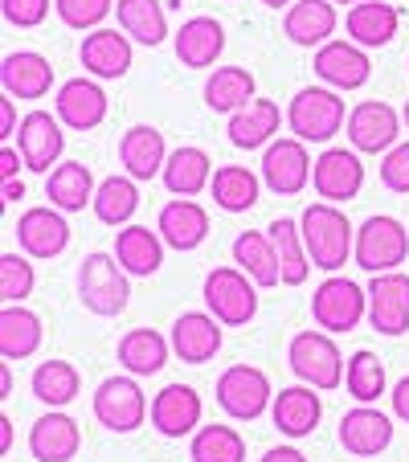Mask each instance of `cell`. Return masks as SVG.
<instances>
[{
    "instance_id": "48",
    "label": "cell",
    "mask_w": 409,
    "mask_h": 462,
    "mask_svg": "<svg viewBox=\"0 0 409 462\" xmlns=\"http://www.w3.org/2000/svg\"><path fill=\"white\" fill-rule=\"evenodd\" d=\"M0 13L17 29H37L50 13V0H0Z\"/></svg>"
},
{
    "instance_id": "46",
    "label": "cell",
    "mask_w": 409,
    "mask_h": 462,
    "mask_svg": "<svg viewBox=\"0 0 409 462\" xmlns=\"http://www.w3.org/2000/svg\"><path fill=\"white\" fill-rule=\"evenodd\" d=\"M53 9H58L61 25H70V29H98L107 21V13L115 9L111 0H53Z\"/></svg>"
},
{
    "instance_id": "36",
    "label": "cell",
    "mask_w": 409,
    "mask_h": 462,
    "mask_svg": "<svg viewBox=\"0 0 409 462\" xmlns=\"http://www.w3.org/2000/svg\"><path fill=\"white\" fill-rule=\"evenodd\" d=\"M42 319L21 303H5L0 311V356L5 360H25L42 348Z\"/></svg>"
},
{
    "instance_id": "49",
    "label": "cell",
    "mask_w": 409,
    "mask_h": 462,
    "mask_svg": "<svg viewBox=\"0 0 409 462\" xmlns=\"http://www.w3.org/2000/svg\"><path fill=\"white\" fill-rule=\"evenodd\" d=\"M25 164V156H21V152H13L9 143H5V148H0V180H17V168Z\"/></svg>"
},
{
    "instance_id": "33",
    "label": "cell",
    "mask_w": 409,
    "mask_h": 462,
    "mask_svg": "<svg viewBox=\"0 0 409 462\" xmlns=\"http://www.w3.org/2000/svg\"><path fill=\"white\" fill-rule=\"evenodd\" d=\"M213 160L205 156L200 148H176L168 152V164H164V189L172 192V197H197V192H205L213 184Z\"/></svg>"
},
{
    "instance_id": "8",
    "label": "cell",
    "mask_w": 409,
    "mask_h": 462,
    "mask_svg": "<svg viewBox=\"0 0 409 462\" xmlns=\"http://www.w3.org/2000/svg\"><path fill=\"white\" fill-rule=\"evenodd\" d=\"M368 315V291H360L352 279H323L311 295V319L323 332H352Z\"/></svg>"
},
{
    "instance_id": "44",
    "label": "cell",
    "mask_w": 409,
    "mask_h": 462,
    "mask_svg": "<svg viewBox=\"0 0 409 462\" xmlns=\"http://www.w3.org/2000/svg\"><path fill=\"white\" fill-rule=\"evenodd\" d=\"M344 384H349V393L357 397L360 405H373L376 397L385 393V365H381V356H373L368 348L352 352L349 368H344Z\"/></svg>"
},
{
    "instance_id": "13",
    "label": "cell",
    "mask_w": 409,
    "mask_h": 462,
    "mask_svg": "<svg viewBox=\"0 0 409 462\" xmlns=\"http://www.w3.org/2000/svg\"><path fill=\"white\" fill-rule=\"evenodd\" d=\"M66 135H61V119L50 111H29L17 127V152L25 156L29 172H50V164L61 160Z\"/></svg>"
},
{
    "instance_id": "2",
    "label": "cell",
    "mask_w": 409,
    "mask_h": 462,
    "mask_svg": "<svg viewBox=\"0 0 409 462\" xmlns=\"http://www.w3.org/2000/svg\"><path fill=\"white\" fill-rule=\"evenodd\" d=\"M79 299L90 315H119L131 299V282H127V271L119 266V258L111 254H87L79 266Z\"/></svg>"
},
{
    "instance_id": "14",
    "label": "cell",
    "mask_w": 409,
    "mask_h": 462,
    "mask_svg": "<svg viewBox=\"0 0 409 462\" xmlns=\"http://www.w3.org/2000/svg\"><path fill=\"white\" fill-rule=\"evenodd\" d=\"M311 66L336 90H360L368 82V74H373V61H368L365 45H357V42H323L315 50Z\"/></svg>"
},
{
    "instance_id": "22",
    "label": "cell",
    "mask_w": 409,
    "mask_h": 462,
    "mask_svg": "<svg viewBox=\"0 0 409 462\" xmlns=\"http://www.w3.org/2000/svg\"><path fill=\"white\" fill-rule=\"evenodd\" d=\"M79 61L95 79H123L131 70V37L115 29H90L79 45Z\"/></svg>"
},
{
    "instance_id": "51",
    "label": "cell",
    "mask_w": 409,
    "mask_h": 462,
    "mask_svg": "<svg viewBox=\"0 0 409 462\" xmlns=\"http://www.w3.org/2000/svg\"><path fill=\"white\" fill-rule=\"evenodd\" d=\"M258 462H307V458L295 450V446H274V450H266Z\"/></svg>"
},
{
    "instance_id": "41",
    "label": "cell",
    "mask_w": 409,
    "mask_h": 462,
    "mask_svg": "<svg viewBox=\"0 0 409 462\" xmlns=\"http://www.w3.org/2000/svg\"><path fill=\"white\" fill-rule=\"evenodd\" d=\"M82 376L70 360H42L33 368V397L50 410H66V405L79 397Z\"/></svg>"
},
{
    "instance_id": "28",
    "label": "cell",
    "mask_w": 409,
    "mask_h": 462,
    "mask_svg": "<svg viewBox=\"0 0 409 462\" xmlns=\"http://www.w3.org/2000/svg\"><path fill=\"white\" fill-rule=\"evenodd\" d=\"M336 25H339V17L331 0H295L287 9V17H283V33L295 45H303V50H311V45L320 50L323 42H331Z\"/></svg>"
},
{
    "instance_id": "38",
    "label": "cell",
    "mask_w": 409,
    "mask_h": 462,
    "mask_svg": "<svg viewBox=\"0 0 409 462\" xmlns=\"http://www.w3.org/2000/svg\"><path fill=\"white\" fill-rule=\"evenodd\" d=\"M135 209H140V180L135 176H107L95 189V217L103 226H131Z\"/></svg>"
},
{
    "instance_id": "40",
    "label": "cell",
    "mask_w": 409,
    "mask_h": 462,
    "mask_svg": "<svg viewBox=\"0 0 409 462\" xmlns=\"http://www.w3.org/2000/svg\"><path fill=\"white\" fill-rule=\"evenodd\" d=\"M270 242H274V254H279V266H283V282L287 287H303L307 271H311V258H307V245H303V229L299 221L279 217L270 221Z\"/></svg>"
},
{
    "instance_id": "12",
    "label": "cell",
    "mask_w": 409,
    "mask_h": 462,
    "mask_svg": "<svg viewBox=\"0 0 409 462\" xmlns=\"http://www.w3.org/2000/svg\"><path fill=\"white\" fill-rule=\"evenodd\" d=\"M311 184L323 201L344 205V201H352V197H360V189H365V164H360V156L349 148H328L315 160Z\"/></svg>"
},
{
    "instance_id": "15",
    "label": "cell",
    "mask_w": 409,
    "mask_h": 462,
    "mask_svg": "<svg viewBox=\"0 0 409 462\" xmlns=\"http://www.w3.org/2000/svg\"><path fill=\"white\" fill-rule=\"evenodd\" d=\"M349 140L357 152H368V156H376V152H389L393 143H397L401 135V115L393 111L389 103H357L349 111Z\"/></svg>"
},
{
    "instance_id": "52",
    "label": "cell",
    "mask_w": 409,
    "mask_h": 462,
    "mask_svg": "<svg viewBox=\"0 0 409 462\" xmlns=\"http://www.w3.org/2000/svg\"><path fill=\"white\" fill-rule=\"evenodd\" d=\"M13 131H17V127H13V98L5 95V98H0V140L9 143V140H13Z\"/></svg>"
},
{
    "instance_id": "24",
    "label": "cell",
    "mask_w": 409,
    "mask_h": 462,
    "mask_svg": "<svg viewBox=\"0 0 409 462\" xmlns=\"http://www.w3.org/2000/svg\"><path fill=\"white\" fill-rule=\"evenodd\" d=\"M0 87L9 98H45L53 87V66L33 50L5 53L0 61Z\"/></svg>"
},
{
    "instance_id": "16",
    "label": "cell",
    "mask_w": 409,
    "mask_h": 462,
    "mask_svg": "<svg viewBox=\"0 0 409 462\" xmlns=\"http://www.w3.org/2000/svg\"><path fill=\"white\" fill-rule=\"evenodd\" d=\"M393 442V421L376 405H357L339 418V446L357 458H376Z\"/></svg>"
},
{
    "instance_id": "31",
    "label": "cell",
    "mask_w": 409,
    "mask_h": 462,
    "mask_svg": "<svg viewBox=\"0 0 409 462\" xmlns=\"http://www.w3.org/2000/svg\"><path fill=\"white\" fill-rule=\"evenodd\" d=\"M397 9L393 5H385V0H357L349 9V17H344V29H349V37L357 45H365V50H381V45H389L393 37H397Z\"/></svg>"
},
{
    "instance_id": "32",
    "label": "cell",
    "mask_w": 409,
    "mask_h": 462,
    "mask_svg": "<svg viewBox=\"0 0 409 462\" xmlns=\"http://www.w3.org/2000/svg\"><path fill=\"white\" fill-rule=\"evenodd\" d=\"M279 106L270 103V98H250V103L242 106V111L229 115V143L234 148H266L274 135H279Z\"/></svg>"
},
{
    "instance_id": "54",
    "label": "cell",
    "mask_w": 409,
    "mask_h": 462,
    "mask_svg": "<svg viewBox=\"0 0 409 462\" xmlns=\"http://www.w3.org/2000/svg\"><path fill=\"white\" fill-rule=\"evenodd\" d=\"M25 197V184L21 180H5V201H21Z\"/></svg>"
},
{
    "instance_id": "57",
    "label": "cell",
    "mask_w": 409,
    "mask_h": 462,
    "mask_svg": "<svg viewBox=\"0 0 409 462\" xmlns=\"http://www.w3.org/2000/svg\"><path fill=\"white\" fill-rule=\"evenodd\" d=\"M401 119H405V127H409V98H405V111H401Z\"/></svg>"
},
{
    "instance_id": "17",
    "label": "cell",
    "mask_w": 409,
    "mask_h": 462,
    "mask_svg": "<svg viewBox=\"0 0 409 462\" xmlns=\"http://www.w3.org/2000/svg\"><path fill=\"white\" fill-rule=\"evenodd\" d=\"M17 245L29 258H58L66 245H70V226L61 217V209L42 205V209L21 213L17 221Z\"/></svg>"
},
{
    "instance_id": "42",
    "label": "cell",
    "mask_w": 409,
    "mask_h": 462,
    "mask_svg": "<svg viewBox=\"0 0 409 462\" xmlns=\"http://www.w3.org/2000/svg\"><path fill=\"white\" fill-rule=\"evenodd\" d=\"M258 189H262V180L242 164H221L218 172H213V201L226 213L254 209V205H258Z\"/></svg>"
},
{
    "instance_id": "55",
    "label": "cell",
    "mask_w": 409,
    "mask_h": 462,
    "mask_svg": "<svg viewBox=\"0 0 409 462\" xmlns=\"http://www.w3.org/2000/svg\"><path fill=\"white\" fill-rule=\"evenodd\" d=\"M13 393V373H9V360H5V368H0V397H9Z\"/></svg>"
},
{
    "instance_id": "39",
    "label": "cell",
    "mask_w": 409,
    "mask_h": 462,
    "mask_svg": "<svg viewBox=\"0 0 409 462\" xmlns=\"http://www.w3.org/2000/svg\"><path fill=\"white\" fill-rule=\"evenodd\" d=\"M254 98V74L246 66H218L205 82V106L218 115H234L242 111Z\"/></svg>"
},
{
    "instance_id": "35",
    "label": "cell",
    "mask_w": 409,
    "mask_h": 462,
    "mask_svg": "<svg viewBox=\"0 0 409 462\" xmlns=\"http://www.w3.org/2000/svg\"><path fill=\"white\" fill-rule=\"evenodd\" d=\"M234 262L258 282V287H279L283 282V266H279V254H274L270 234H258V229L237 234L234 237Z\"/></svg>"
},
{
    "instance_id": "23",
    "label": "cell",
    "mask_w": 409,
    "mask_h": 462,
    "mask_svg": "<svg viewBox=\"0 0 409 462\" xmlns=\"http://www.w3.org/2000/svg\"><path fill=\"white\" fill-rule=\"evenodd\" d=\"M79 446H82L79 421L61 410H50L29 430V450H33L37 462H70L79 454Z\"/></svg>"
},
{
    "instance_id": "43",
    "label": "cell",
    "mask_w": 409,
    "mask_h": 462,
    "mask_svg": "<svg viewBox=\"0 0 409 462\" xmlns=\"http://www.w3.org/2000/svg\"><path fill=\"white\" fill-rule=\"evenodd\" d=\"M192 462H246V442L234 426H200L189 446Z\"/></svg>"
},
{
    "instance_id": "4",
    "label": "cell",
    "mask_w": 409,
    "mask_h": 462,
    "mask_svg": "<svg viewBox=\"0 0 409 462\" xmlns=\"http://www.w3.org/2000/svg\"><path fill=\"white\" fill-rule=\"evenodd\" d=\"M344 123H349V115H344V98L336 90L303 87L287 106V127L303 143H328Z\"/></svg>"
},
{
    "instance_id": "29",
    "label": "cell",
    "mask_w": 409,
    "mask_h": 462,
    "mask_svg": "<svg viewBox=\"0 0 409 462\" xmlns=\"http://www.w3.org/2000/svg\"><path fill=\"white\" fill-rule=\"evenodd\" d=\"M226 50V29L213 17H192L176 29V61L189 70H205Z\"/></svg>"
},
{
    "instance_id": "45",
    "label": "cell",
    "mask_w": 409,
    "mask_h": 462,
    "mask_svg": "<svg viewBox=\"0 0 409 462\" xmlns=\"http://www.w3.org/2000/svg\"><path fill=\"white\" fill-rule=\"evenodd\" d=\"M33 262H25L21 254H0V299L5 303H25L29 295H33Z\"/></svg>"
},
{
    "instance_id": "53",
    "label": "cell",
    "mask_w": 409,
    "mask_h": 462,
    "mask_svg": "<svg viewBox=\"0 0 409 462\" xmlns=\"http://www.w3.org/2000/svg\"><path fill=\"white\" fill-rule=\"evenodd\" d=\"M9 446H13V421L0 413V450L9 454Z\"/></svg>"
},
{
    "instance_id": "30",
    "label": "cell",
    "mask_w": 409,
    "mask_h": 462,
    "mask_svg": "<svg viewBox=\"0 0 409 462\" xmlns=\"http://www.w3.org/2000/svg\"><path fill=\"white\" fill-rule=\"evenodd\" d=\"M95 189L98 184L90 176V168L79 164V160L53 164V172H45V197L61 213H82L87 205H95Z\"/></svg>"
},
{
    "instance_id": "1",
    "label": "cell",
    "mask_w": 409,
    "mask_h": 462,
    "mask_svg": "<svg viewBox=\"0 0 409 462\" xmlns=\"http://www.w3.org/2000/svg\"><path fill=\"white\" fill-rule=\"evenodd\" d=\"M299 229H303V245H307L311 266H320L328 274H336L352 258V250H357V234H352L349 217L331 201L307 205L303 217H299Z\"/></svg>"
},
{
    "instance_id": "10",
    "label": "cell",
    "mask_w": 409,
    "mask_h": 462,
    "mask_svg": "<svg viewBox=\"0 0 409 462\" xmlns=\"http://www.w3.org/2000/svg\"><path fill=\"white\" fill-rule=\"evenodd\" d=\"M311 156H307V143L299 140H270L262 152V184L279 197H295L307 189L311 180Z\"/></svg>"
},
{
    "instance_id": "21",
    "label": "cell",
    "mask_w": 409,
    "mask_h": 462,
    "mask_svg": "<svg viewBox=\"0 0 409 462\" xmlns=\"http://www.w3.org/2000/svg\"><path fill=\"white\" fill-rule=\"evenodd\" d=\"M270 418H274V430L287 434V438L315 434V426H320V418H323L320 393L303 381L291 384V389H279V397H274V405H270Z\"/></svg>"
},
{
    "instance_id": "25",
    "label": "cell",
    "mask_w": 409,
    "mask_h": 462,
    "mask_svg": "<svg viewBox=\"0 0 409 462\" xmlns=\"http://www.w3.org/2000/svg\"><path fill=\"white\" fill-rule=\"evenodd\" d=\"M156 229H160V237H164L172 250L189 254V250H197V245L209 237V213L200 209L192 197H176V201H168L164 209H160Z\"/></svg>"
},
{
    "instance_id": "47",
    "label": "cell",
    "mask_w": 409,
    "mask_h": 462,
    "mask_svg": "<svg viewBox=\"0 0 409 462\" xmlns=\"http://www.w3.org/2000/svg\"><path fill=\"white\" fill-rule=\"evenodd\" d=\"M381 184L389 192H409V140L393 143L381 160Z\"/></svg>"
},
{
    "instance_id": "11",
    "label": "cell",
    "mask_w": 409,
    "mask_h": 462,
    "mask_svg": "<svg viewBox=\"0 0 409 462\" xmlns=\"http://www.w3.org/2000/svg\"><path fill=\"white\" fill-rule=\"evenodd\" d=\"M368 323L381 336L409 332V274H373V282H368Z\"/></svg>"
},
{
    "instance_id": "3",
    "label": "cell",
    "mask_w": 409,
    "mask_h": 462,
    "mask_svg": "<svg viewBox=\"0 0 409 462\" xmlns=\"http://www.w3.org/2000/svg\"><path fill=\"white\" fill-rule=\"evenodd\" d=\"M409 258V229L401 226L389 213H373L365 226L357 229V250H352V262L368 274H385L397 271L401 262Z\"/></svg>"
},
{
    "instance_id": "5",
    "label": "cell",
    "mask_w": 409,
    "mask_h": 462,
    "mask_svg": "<svg viewBox=\"0 0 409 462\" xmlns=\"http://www.w3.org/2000/svg\"><path fill=\"white\" fill-rule=\"evenodd\" d=\"M258 282L242 266H218L205 279V307L218 315L226 328H246L258 315Z\"/></svg>"
},
{
    "instance_id": "20",
    "label": "cell",
    "mask_w": 409,
    "mask_h": 462,
    "mask_svg": "<svg viewBox=\"0 0 409 462\" xmlns=\"http://www.w3.org/2000/svg\"><path fill=\"white\" fill-rule=\"evenodd\" d=\"M53 115H58L66 127L74 131H95L98 123L107 119V95L98 82L90 79H70L58 87V98H53Z\"/></svg>"
},
{
    "instance_id": "56",
    "label": "cell",
    "mask_w": 409,
    "mask_h": 462,
    "mask_svg": "<svg viewBox=\"0 0 409 462\" xmlns=\"http://www.w3.org/2000/svg\"><path fill=\"white\" fill-rule=\"evenodd\" d=\"M262 5H266V9H291L295 0H262Z\"/></svg>"
},
{
    "instance_id": "6",
    "label": "cell",
    "mask_w": 409,
    "mask_h": 462,
    "mask_svg": "<svg viewBox=\"0 0 409 462\" xmlns=\"http://www.w3.org/2000/svg\"><path fill=\"white\" fill-rule=\"evenodd\" d=\"M287 365L299 381L320 393L336 389L344 381V356H339L331 332H299L287 348Z\"/></svg>"
},
{
    "instance_id": "9",
    "label": "cell",
    "mask_w": 409,
    "mask_h": 462,
    "mask_svg": "<svg viewBox=\"0 0 409 462\" xmlns=\"http://www.w3.org/2000/svg\"><path fill=\"white\" fill-rule=\"evenodd\" d=\"M270 376L254 365H234L218 376V405L234 421H254L270 410Z\"/></svg>"
},
{
    "instance_id": "27",
    "label": "cell",
    "mask_w": 409,
    "mask_h": 462,
    "mask_svg": "<svg viewBox=\"0 0 409 462\" xmlns=\"http://www.w3.org/2000/svg\"><path fill=\"white\" fill-rule=\"evenodd\" d=\"M164 237H160V229H148V226H123L119 237H115V258H119V266L127 274H135V279H148V274H156L160 266H164Z\"/></svg>"
},
{
    "instance_id": "7",
    "label": "cell",
    "mask_w": 409,
    "mask_h": 462,
    "mask_svg": "<svg viewBox=\"0 0 409 462\" xmlns=\"http://www.w3.org/2000/svg\"><path fill=\"white\" fill-rule=\"evenodd\" d=\"M90 405H95V418L111 434H131V430L144 426V418H152V405L144 397V389L135 384V376H107L95 389Z\"/></svg>"
},
{
    "instance_id": "37",
    "label": "cell",
    "mask_w": 409,
    "mask_h": 462,
    "mask_svg": "<svg viewBox=\"0 0 409 462\" xmlns=\"http://www.w3.org/2000/svg\"><path fill=\"white\" fill-rule=\"evenodd\" d=\"M168 348H172V340H164L160 332H152V328H131L119 340V365L127 368L131 376H156L160 368L168 365Z\"/></svg>"
},
{
    "instance_id": "19",
    "label": "cell",
    "mask_w": 409,
    "mask_h": 462,
    "mask_svg": "<svg viewBox=\"0 0 409 462\" xmlns=\"http://www.w3.org/2000/svg\"><path fill=\"white\" fill-rule=\"evenodd\" d=\"M172 352L184 365H205L221 352V319L213 311H184L172 323Z\"/></svg>"
},
{
    "instance_id": "34",
    "label": "cell",
    "mask_w": 409,
    "mask_h": 462,
    "mask_svg": "<svg viewBox=\"0 0 409 462\" xmlns=\"http://www.w3.org/2000/svg\"><path fill=\"white\" fill-rule=\"evenodd\" d=\"M115 21L131 42L148 45V50L164 45L168 37V17L160 0H115Z\"/></svg>"
},
{
    "instance_id": "26",
    "label": "cell",
    "mask_w": 409,
    "mask_h": 462,
    "mask_svg": "<svg viewBox=\"0 0 409 462\" xmlns=\"http://www.w3.org/2000/svg\"><path fill=\"white\" fill-rule=\"evenodd\" d=\"M119 164L127 168V176L135 180H156L168 164V143L156 127H127L119 140Z\"/></svg>"
},
{
    "instance_id": "18",
    "label": "cell",
    "mask_w": 409,
    "mask_h": 462,
    "mask_svg": "<svg viewBox=\"0 0 409 462\" xmlns=\"http://www.w3.org/2000/svg\"><path fill=\"white\" fill-rule=\"evenodd\" d=\"M200 393L192 384H168L152 397V426L160 430L164 438H184L200 426Z\"/></svg>"
},
{
    "instance_id": "50",
    "label": "cell",
    "mask_w": 409,
    "mask_h": 462,
    "mask_svg": "<svg viewBox=\"0 0 409 462\" xmlns=\"http://www.w3.org/2000/svg\"><path fill=\"white\" fill-rule=\"evenodd\" d=\"M393 413H397L401 421H409V376H401L397 384H393Z\"/></svg>"
},
{
    "instance_id": "58",
    "label": "cell",
    "mask_w": 409,
    "mask_h": 462,
    "mask_svg": "<svg viewBox=\"0 0 409 462\" xmlns=\"http://www.w3.org/2000/svg\"><path fill=\"white\" fill-rule=\"evenodd\" d=\"M339 5H357V0H339Z\"/></svg>"
}]
</instances>
